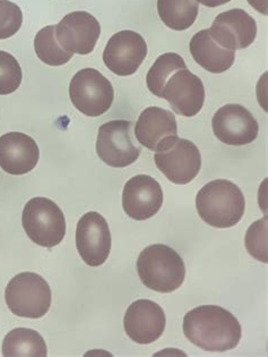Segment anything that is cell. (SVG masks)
Wrapping results in <instances>:
<instances>
[{
    "mask_svg": "<svg viewBox=\"0 0 268 357\" xmlns=\"http://www.w3.org/2000/svg\"><path fill=\"white\" fill-rule=\"evenodd\" d=\"M184 333L191 344L206 351H231L242 336V326L221 306L203 305L184 315Z\"/></svg>",
    "mask_w": 268,
    "mask_h": 357,
    "instance_id": "1",
    "label": "cell"
},
{
    "mask_svg": "<svg viewBox=\"0 0 268 357\" xmlns=\"http://www.w3.org/2000/svg\"><path fill=\"white\" fill-rule=\"evenodd\" d=\"M196 208L199 217L212 227L230 228L244 217L246 200L235 183L216 179L197 193Z\"/></svg>",
    "mask_w": 268,
    "mask_h": 357,
    "instance_id": "2",
    "label": "cell"
},
{
    "mask_svg": "<svg viewBox=\"0 0 268 357\" xmlns=\"http://www.w3.org/2000/svg\"><path fill=\"white\" fill-rule=\"evenodd\" d=\"M141 282L157 293H172L184 284L186 266L180 255L163 244L148 246L137 260Z\"/></svg>",
    "mask_w": 268,
    "mask_h": 357,
    "instance_id": "3",
    "label": "cell"
},
{
    "mask_svg": "<svg viewBox=\"0 0 268 357\" xmlns=\"http://www.w3.org/2000/svg\"><path fill=\"white\" fill-rule=\"evenodd\" d=\"M5 300L10 312L19 318H42L52 306V288L38 273H22L7 284Z\"/></svg>",
    "mask_w": 268,
    "mask_h": 357,
    "instance_id": "4",
    "label": "cell"
},
{
    "mask_svg": "<svg viewBox=\"0 0 268 357\" xmlns=\"http://www.w3.org/2000/svg\"><path fill=\"white\" fill-rule=\"evenodd\" d=\"M22 225L29 238L42 248H54L66 235L63 210L47 197H34L26 203Z\"/></svg>",
    "mask_w": 268,
    "mask_h": 357,
    "instance_id": "5",
    "label": "cell"
},
{
    "mask_svg": "<svg viewBox=\"0 0 268 357\" xmlns=\"http://www.w3.org/2000/svg\"><path fill=\"white\" fill-rule=\"evenodd\" d=\"M155 152L154 160L157 168L173 184H188L200 172V152L188 139H180L178 135L171 137Z\"/></svg>",
    "mask_w": 268,
    "mask_h": 357,
    "instance_id": "6",
    "label": "cell"
},
{
    "mask_svg": "<svg viewBox=\"0 0 268 357\" xmlns=\"http://www.w3.org/2000/svg\"><path fill=\"white\" fill-rule=\"evenodd\" d=\"M70 100L76 109L88 117H99L111 108L113 86L94 68L79 70L70 85Z\"/></svg>",
    "mask_w": 268,
    "mask_h": 357,
    "instance_id": "7",
    "label": "cell"
},
{
    "mask_svg": "<svg viewBox=\"0 0 268 357\" xmlns=\"http://www.w3.org/2000/svg\"><path fill=\"white\" fill-rule=\"evenodd\" d=\"M132 121H111L101 125L97 141V153L100 159L113 168H125L134 164L141 149L132 139Z\"/></svg>",
    "mask_w": 268,
    "mask_h": 357,
    "instance_id": "8",
    "label": "cell"
},
{
    "mask_svg": "<svg viewBox=\"0 0 268 357\" xmlns=\"http://www.w3.org/2000/svg\"><path fill=\"white\" fill-rule=\"evenodd\" d=\"M76 248L88 266H100L106 262L111 251V234L103 215L90 211L79 219Z\"/></svg>",
    "mask_w": 268,
    "mask_h": 357,
    "instance_id": "9",
    "label": "cell"
},
{
    "mask_svg": "<svg viewBox=\"0 0 268 357\" xmlns=\"http://www.w3.org/2000/svg\"><path fill=\"white\" fill-rule=\"evenodd\" d=\"M148 55L144 38L134 31L113 34L103 52V61L112 73L119 76L135 74Z\"/></svg>",
    "mask_w": 268,
    "mask_h": 357,
    "instance_id": "10",
    "label": "cell"
},
{
    "mask_svg": "<svg viewBox=\"0 0 268 357\" xmlns=\"http://www.w3.org/2000/svg\"><path fill=\"white\" fill-rule=\"evenodd\" d=\"M215 137L228 146H242L253 142L260 126L249 110L240 105H226L212 119Z\"/></svg>",
    "mask_w": 268,
    "mask_h": 357,
    "instance_id": "11",
    "label": "cell"
},
{
    "mask_svg": "<svg viewBox=\"0 0 268 357\" xmlns=\"http://www.w3.org/2000/svg\"><path fill=\"white\" fill-rule=\"evenodd\" d=\"M101 26L88 12H72L56 25L58 43L66 52L77 55H88L97 46Z\"/></svg>",
    "mask_w": 268,
    "mask_h": 357,
    "instance_id": "12",
    "label": "cell"
},
{
    "mask_svg": "<svg viewBox=\"0 0 268 357\" xmlns=\"http://www.w3.org/2000/svg\"><path fill=\"white\" fill-rule=\"evenodd\" d=\"M161 98L170 103L175 114L194 117L204 106L205 88L198 76L187 68H182L170 76Z\"/></svg>",
    "mask_w": 268,
    "mask_h": 357,
    "instance_id": "13",
    "label": "cell"
},
{
    "mask_svg": "<svg viewBox=\"0 0 268 357\" xmlns=\"http://www.w3.org/2000/svg\"><path fill=\"white\" fill-rule=\"evenodd\" d=\"M164 311L157 303L139 300L127 309L125 314V331L133 342L150 345L160 339L166 329Z\"/></svg>",
    "mask_w": 268,
    "mask_h": 357,
    "instance_id": "14",
    "label": "cell"
},
{
    "mask_svg": "<svg viewBox=\"0 0 268 357\" xmlns=\"http://www.w3.org/2000/svg\"><path fill=\"white\" fill-rule=\"evenodd\" d=\"M163 191L151 176L137 175L130 178L123 191V208L134 220L150 219L160 211Z\"/></svg>",
    "mask_w": 268,
    "mask_h": 357,
    "instance_id": "15",
    "label": "cell"
},
{
    "mask_svg": "<svg viewBox=\"0 0 268 357\" xmlns=\"http://www.w3.org/2000/svg\"><path fill=\"white\" fill-rule=\"evenodd\" d=\"M208 31L221 47L235 52L248 48L255 41L257 24L247 12L235 8L217 15Z\"/></svg>",
    "mask_w": 268,
    "mask_h": 357,
    "instance_id": "16",
    "label": "cell"
},
{
    "mask_svg": "<svg viewBox=\"0 0 268 357\" xmlns=\"http://www.w3.org/2000/svg\"><path fill=\"white\" fill-rule=\"evenodd\" d=\"M39 146L32 137L19 132L0 137V168L9 175H25L39 162Z\"/></svg>",
    "mask_w": 268,
    "mask_h": 357,
    "instance_id": "17",
    "label": "cell"
},
{
    "mask_svg": "<svg viewBox=\"0 0 268 357\" xmlns=\"http://www.w3.org/2000/svg\"><path fill=\"white\" fill-rule=\"evenodd\" d=\"M177 135L178 125L175 115L160 107H148L136 123V139L151 151H157L166 139Z\"/></svg>",
    "mask_w": 268,
    "mask_h": 357,
    "instance_id": "18",
    "label": "cell"
},
{
    "mask_svg": "<svg viewBox=\"0 0 268 357\" xmlns=\"http://www.w3.org/2000/svg\"><path fill=\"white\" fill-rule=\"evenodd\" d=\"M189 49L194 61L210 73H224L235 63V52L221 47L212 38L208 29L199 31L191 38Z\"/></svg>",
    "mask_w": 268,
    "mask_h": 357,
    "instance_id": "19",
    "label": "cell"
},
{
    "mask_svg": "<svg viewBox=\"0 0 268 357\" xmlns=\"http://www.w3.org/2000/svg\"><path fill=\"white\" fill-rule=\"evenodd\" d=\"M5 357H47L45 339L36 330L16 328L9 331L3 342Z\"/></svg>",
    "mask_w": 268,
    "mask_h": 357,
    "instance_id": "20",
    "label": "cell"
},
{
    "mask_svg": "<svg viewBox=\"0 0 268 357\" xmlns=\"http://www.w3.org/2000/svg\"><path fill=\"white\" fill-rule=\"evenodd\" d=\"M157 13L168 28L184 31L196 21L198 3L197 0H157Z\"/></svg>",
    "mask_w": 268,
    "mask_h": 357,
    "instance_id": "21",
    "label": "cell"
},
{
    "mask_svg": "<svg viewBox=\"0 0 268 357\" xmlns=\"http://www.w3.org/2000/svg\"><path fill=\"white\" fill-rule=\"evenodd\" d=\"M34 49L40 61L49 66H63L72 59V52H66L58 43L56 25H48L36 33Z\"/></svg>",
    "mask_w": 268,
    "mask_h": 357,
    "instance_id": "22",
    "label": "cell"
},
{
    "mask_svg": "<svg viewBox=\"0 0 268 357\" xmlns=\"http://www.w3.org/2000/svg\"><path fill=\"white\" fill-rule=\"evenodd\" d=\"M187 68L184 58L175 52H166L157 58L151 70H148L146 75V84L154 96L162 97L163 88L170 79L172 74L177 70Z\"/></svg>",
    "mask_w": 268,
    "mask_h": 357,
    "instance_id": "23",
    "label": "cell"
},
{
    "mask_svg": "<svg viewBox=\"0 0 268 357\" xmlns=\"http://www.w3.org/2000/svg\"><path fill=\"white\" fill-rule=\"evenodd\" d=\"M21 65L9 52L0 50V96L14 93L22 83Z\"/></svg>",
    "mask_w": 268,
    "mask_h": 357,
    "instance_id": "24",
    "label": "cell"
},
{
    "mask_svg": "<svg viewBox=\"0 0 268 357\" xmlns=\"http://www.w3.org/2000/svg\"><path fill=\"white\" fill-rule=\"evenodd\" d=\"M267 218L251 225L246 235V248L251 257L267 264Z\"/></svg>",
    "mask_w": 268,
    "mask_h": 357,
    "instance_id": "25",
    "label": "cell"
},
{
    "mask_svg": "<svg viewBox=\"0 0 268 357\" xmlns=\"http://www.w3.org/2000/svg\"><path fill=\"white\" fill-rule=\"evenodd\" d=\"M22 24L23 13L21 8L9 0H0V40L15 36Z\"/></svg>",
    "mask_w": 268,
    "mask_h": 357,
    "instance_id": "26",
    "label": "cell"
},
{
    "mask_svg": "<svg viewBox=\"0 0 268 357\" xmlns=\"http://www.w3.org/2000/svg\"><path fill=\"white\" fill-rule=\"evenodd\" d=\"M248 3H249V5H251L253 8H255L257 12L262 13V14H264V15H267V0H248Z\"/></svg>",
    "mask_w": 268,
    "mask_h": 357,
    "instance_id": "27",
    "label": "cell"
},
{
    "mask_svg": "<svg viewBox=\"0 0 268 357\" xmlns=\"http://www.w3.org/2000/svg\"><path fill=\"white\" fill-rule=\"evenodd\" d=\"M230 1L231 0H197V3H200L206 7H211V8L222 6V5H226V3H230Z\"/></svg>",
    "mask_w": 268,
    "mask_h": 357,
    "instance_id": "28",
    "label": "cell"
}]
</instances>
